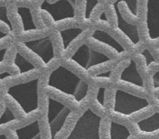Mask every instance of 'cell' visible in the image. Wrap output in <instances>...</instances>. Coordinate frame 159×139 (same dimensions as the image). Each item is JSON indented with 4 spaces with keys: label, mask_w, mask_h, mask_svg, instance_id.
<instances>
[{
    "label": "cell",
    "mask_w": 159,
    "mask_h": 139,
    "mask_svg": "<svg viewBox=\"0 0 159 139\" xmlns=\"http://www.w3.org/2000/svg\"><path fill=\"white\" fill-rule=\"evenodd\" d=\"M94 86L61 62L45 73V93L66 103L77 111L89 105Z\"/></svg>",
    "instance_id": "6da1fadb"
},
{
    "label": "cell",
    "mask_w": 159,
    "mask_h": 139,
    "mask_svg": "<svg viewBox=\"0 0 159 139\" xmlns=\"http://www.w3.org/2000/svg\"><path fill=\"white\" fill-rule=\"evenodd\" d=\"M44 77L45 73H43L7 87L8 91L3 100L6 107L23 122L41 115L45 94Z\"/></svg>",
    "instance_id": "7a4b0ae2"
},
{
    "label": "cell",
    "mask_w": 159,
    "mask_h": 139,
    "mask_svg": "<svg viewBox=\"0 0 159 139\" xmlns=\"http://www.w3.org/2000/svg\"><path fill=\"white\" fill-rule=\"evenodd\" d=\"M155 110V106L149 96H142L120 87H110L107 116L130 124Z\"/></svg>",
    "instance_id": "3957f363"
},
{
    "label": "cell",
    "mask_w": 159,
    "mask_h": 139,
    "mask_svg": "<svg viewBox=\"0 0 159 139\" xmlns=\"http://www.w3.org/2000/svg\"><path fill=\"white\" fill-rule=\"evenodd\" d=\"M79 111L45 93L40 122L44 138H64Z\"/></svg>",
    "instance_id": "277c9868"
},
{
    "label": "cell",
    "mask_w": 159,
    "mask_h": 139,
    "mask_svg": "<svg viewBox=\"0 0 159 139\" xmlns=\"http://www.w3.org/2000/svg\"><path fill=\"white\" fill-rule=\"evenodd\" d=\"M61 62L89 80L91 76L112 66L118 61L84 40Z\"/></svg>",
    "instance_id": "5b68a950"
},
{
    "label": "cell",
    "mask_w": 159,
    "mask_h": 139,
    "mask_svg": "<svg viewBox=\"0 0 159 139\" xmlns=\"http://www.w3.org/2000/svg\"><path fill=\"white\" fill-rule=\"evenodd\" d=\"M17 49L44 73L60 63L56 51L52 30L42 35L14 41Z\"/></svg>",
    "instance_id": "8992f818"
},
{
    "label": "cell",
    "mask_w": 159,
    "mask_h": 139,
    "mask_svg": "<svg viewBox=\"0 0 159 139\" xmlns=\"http://www.w3.org/2000/svg\"><path fill=\"white\" fill-rule=\"evenodd\" d=\"M34 9L43 24L52 30L78 24L76 0H42Z\"/></svg>",
    "instance_id": "52a82bcc"
},
{
    "label": "cell",
    "mask_w": 159,
    "mask_h": 139,
    "mask_svg": "<svg viewBox=\"0 0 159 139\" xmlns=\"http://www.w3.org/2000/svg\"><path fill=\"white\" fill-rule=\"evenodd\" d=\"M7 16L18 40L32 38L52 30L43 24L35 9L30 6H8Z\"/></svg>",
    "instance_id": "ba28073f"
},
{
    "label": "cell",
    "mask_w": 159,
    "mask_h": 139,
    "mask_svg": "<svg viewBox=\"0 0 159 139\" xmlns=\"http://www.w3.org/2000/svg\"><path fill=\"white\" fill-rule=\"evenodd\" d=\"M106 117L88 105L79 112L64 138H104Z\"/></svg>",
    "instance_id": "9c48e42d"
},
{
    "label": "cell",
    "mask_w": 159,
    "mask_h": 139,
    "mask_svg": "<svg viewBox=\"0 0 159 139\" xmlns=\"http://www.w3.org/2000/svg\"><path fill=\"white\" fill-rule=\"evenodd\" d=\"M106 9L110 23L109 31L130 49L133 54L145 46L141 38L139 25L126 20L120 11L116 2L107 5Z\"/></svg>",
    "instance_id": "30bf717a"
},
{
    "label": "cell",
    "mask_w": 159,
    "mask_h": 139,
    "mask_svg": "<svg viewBox=\"0 0 159 139\" xmlns=\"http://www.w3.org/2000/svg\"><path fill=\"white\" fill-rule=\"evenodd\" d=\"M138 25L145 45L159 46V0H141Z\"/></svg>",
    "instance_id": "8fae6325"
},
{
    "label": "cell",
    "mask_w": 159,
    "mask_h": 139,
    "mask_svg": "<svg viewBox=\"0 0 159 139\" xmlns=\"http://www.w3.org/2000/svg\"><path fill=\"white\" fill-rule=\"evenodd\" d=\"M92 28L74 24L52 30L56 51L60 60L69 55L82 41L86 40Z\"/></svg>",
    "instance_id": "7c38bea8"
},
{
    "label": "cell",
    "mask_w": 159,
    "mask_h": 139,
    "mask_svg": "<svg viewBox=\"0 0 159 139\" xmlns=\"http://www.w3.org/2000/svg\"><path fill=\"white\" fill-rule=\"evenodd\" d=\"M113 86L142 96H150L147 78L143 74L133 55L127 58L125 64L116 76Z\"/></svg>",
    "instance_id": "4fadbf2b"
},
{
    "label": "cell",
    "mask_w": 159,
    "mask_h": 139,
    "mask_svg": "<svg viewBox=\"0 0 159 139\" xmlns=\"http://www.w3.org/2000/svg\"><path fill=\"white\" fill-rule=\"evenodd\" d=\"M85 40L115 60H122L133 55L130 50L108 30L93 27Z\"/></svg>",
    "instance_id": "5bb4252c"
},
{
    "label": "cell",
    "mask_w": 159,
    "mask_h": 139,
    "mask_svg": "<svg viewBox=\"0 0 159 139\" xmlns=\"http://www.w3.org/2000/svg\"><path fill=\"white\" fill-rule=\"evenodd\" d=\"M128 124L136 138L159 139V110L156 109Z\"/></svg>",
    "instance_id": "9a60e30c"
},
{
    "label": "cell",
    "mask_w": 159,
    "mask_h": 139,
    "mask_svg": "<svg viewBox=\"0 0 159 139\" xmlns=\"http://www.w3.org/2000/svg\"><path fill=\"white\" fill-rule=\"evenodd\" d=\"M105 6L99 0H76L78 24L93 27L95 20Z\"/></svg>",
    "instance_id": "2e32d148"
},
{
    "label": "cell",
    "mask_w": 159,
    "mask_h": 139,
    "mask_svg": "<svg viewBox=\"0 0 159 139\" xmlns=\"http://www.w3.org/2000/svg\"><path fill=\"white\" fill-rule=\"evenodd\" d=\"M6 138L10 139L44 138L40 117L27 122H23L16 128L9 131L6 134Z\"/></svg>",
    "instance_id": "e0dca14e"
},
{
    "label": "cell",
    "mask_w": 159,
    "mask_h": 139,
    "mask_svg": "<svg viewBox=\"0 0 159 139\" xmlns=\"http://www.w3.org/2000/svg\"><path fill=\"white\" fill-rule=\"evenodd\" d=\"M104 138L130 139L136 138V137L134 135L128 124L107 116L104 129Z\"/></svg>",
    "instance_id": "ac0fdd59"
},
{
    "label": "cell",
    "mask_w": 159,
    "mask_h": 139,
    "mask_svg": "<svg viewBox=\"0 0 159 139\" xmlns=\"http://www.w3.org/2000/svg\"><path fill=\"white\" fill-rule=\"evenodd\" d=\"M109 90L110 86H94L89 101V104H93L90 106L104 116H107L108 113Z\"/></svg>",
    "instance_id": "d6986e66"
},
{
    "label": "cell",
    "mask_w": 159,
    "mask_h": 139,
    "mask_svg": "<svg viewBox=\"0 0 159 139\" xmlns=\"http://www.w3.org/2000/svg\"><path fill=\"white\" fill-rule=\"evenodd\" d=\"M123 16L129 22L138 24L141 13V0H116Z\"/></svg>",
    "instance_id": "ffe728a7"
},
{
    "label": "cell",
    "mask_w": 159,
    "mask_h": 139,
    "mask_svg": "<svg viewBox=\"0 0 159 139\" xmlns=\"http://www.w3.org/2000/svg\"><path fill=\"white\" fill-rule=\"evenodd\" d=\"M42 0H0V6H26L34 8L38 6Z\"/></svg>",
    "instance_id": "44dd1931"
},
{
    "label": "cell",
    "mask_w": 159,
    "mask_h": 139,
    "mask_svg": "<svg viewBox=\"0 0 159 139\" xmlns=\"http://www.w3.org/2000/svg\"><path fill=\"white\" fill-rule=\"evenodd\" d=\"M16 39V35L13 32L5 34L4 35L0 37V51L6 49L8 46L15 41Z\"/></svg>",
    "instance_id": "7402d4cb"
},
{
    "label": "cell",
    "mask_w": 159,
    "mask_h": 139,
    "mask_svg": "<svg viewBox=\"0 0 159 139\" xmlns=\"http://www.w3.org/2000/svg\"><path fill=\"white\" fill-rule=\"evenodd\" d=\"M0 32L4 34H9V33L13 32L12 26L10 22L5 21L2 19H0Z\"/></svg>",
    "instance_id": "603a6c76"
},
{
    "label": "cell",
    "mask_w": 159,
    "mask_h": 139,
    "mask_svg": "<svg viewBox=\"0 0 159 139\" xmlns=\"http://www.w3.org/2000/svg\"><path fill=\"white\" fill-rule=\"evenodd\" d=\"M149 97H150L152 104L155 106V108L159 110V95L158 96H151Z\"/></svg>",
    "instance_id": "cb8c5ba5"
},
{
    "label": "cell",
    "mask_w": 159,
    "mask_h": 139,
    "mask_svg": "<svg viewBox=\"0 0 159 139\" xmlns=\"http://www.w3.org/2000/svg\"><path fill=\"white\" fill-rule=\"evenodd\" d=\"M6 104H5L4 100H3V102L0 103V120H1L2 118V115L3 114L5 113V111H6Z\"/></svg>",
    "instance_id": "d4e9b609"
},
{
    "label": "cell",
    "mask_w": 159,
    "mask_h": 139,
    "mask_svg": "<svg viewBox=\"0 0 159 139\" xmlns=\"http://www.w3.org/2000/svg\"><path fill=\"white\" fill-rule=\"evenodd\" d=\"M152 50H153L154 53H155V56L157 57L158 60L159 61V46L158 47H155V48H152Z\"/></svg>",
    "instance_id": "484cf974"
},
{
    "label": "cell",
    "mask_w": 159,
    "mask_h": 139,
    "mask_svg": "<svg viewBox=\"0 0 159 139\" xmlns=\"http://www.w3.org/2000/svg\"><path fill=\"white\" fill-rule=\"evenodd\" d=\"M1 87H4V84H3L2 79L0 78V88H1Z\"/></svg>",
    "instance_id": "4316f807"
}]
</instances>
